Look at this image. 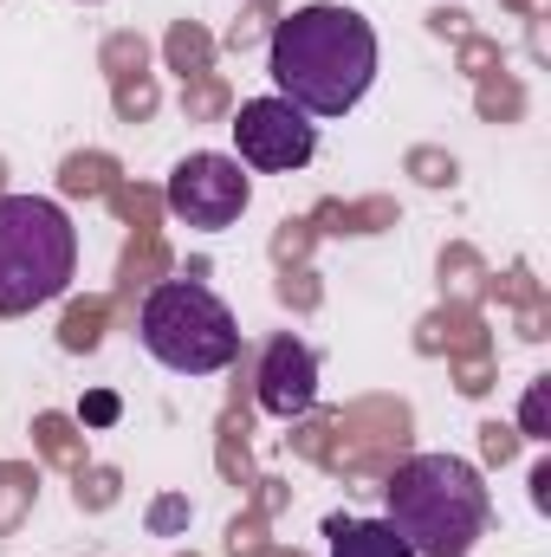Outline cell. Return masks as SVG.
<instances>
[{
    "label": "cell",
    "instance_id": "277c9868",
    "mask_svg": "<svg viewBox=\"0 0 551 557\" xmlns=\"http://www.w3.org/2000/svg\"><path fill=\"white\" fill-rule=\"evenodd\" d=\"M137 337L143 350L175 376H215V370H228L241 357V324L201 278H162L143 298Z\"/></svg>",
    "mask_w": 551,
    "mask_h": 557
},
{
    "label": "cell",
    "instance_id": "7a4b0ae2",
    "mask_svg": "<svg viewBox=\"0 0 551 557\" xmlns=\"http://www.w3.org/2000/svg\"><path fill=\"white\" fill-rule=\"evenodd\" d=\"M383 506H390V525L409 539L415 557H467L493 525L487 480L461 454H409L390 473Z\"/></svg>",
    "mask_w": 551,
    "mask_h": 557
},
{
    "label": "cell",
    "instance_id": "52a82bcc",
    "mask_svg": "<svg viewBox=\"0 0 551 557\" xmlns=\"http://www.w3.org/2000/svg\"><path fill=\"white\" fill-rule=\"evenodd\" d=\"M311 403H318V350L279 331L260 357V409L279 421H298Z\"/></svg>",
    "mask_w": 551,
    "mask_h": 557
},
{
    "label": "cell",
    "instance_id": "5b68a950",
    "mask_svg": "<svg viewBox=\"0 0 551 557\" xmlns=\"http://www.w3.org/2000/svg\"><path fill=\"white\" fill-rule=\"evenodd\" d=\"M169 214L182 221V227H201V234H221V227H234L241 214H247V201H254V175L234 162V156H215V149H201V156H182L175 169H169Z\"/></svg>",
    "mask_w": 551,
    "mask_h": 557
},
{
    "label": "cell",
    "instance_id": "8992f818",
    "mask_svg": "<svg viewBox=\"0 0 551 557\" xmlns=\"http://www.w3.org/2000/svg\"><path fill=\"white\" fill-rule=\"evenodd\" d=\"M234 162L241 169H260V175H292V169H305L311 156H318V124L305 117V111H292L285 98H254V104H241V117H234Z\"/></svg>",
    "mask_w": 551,
    "mask_h": 557
},
{
    "label": "cell",
    "instance_id": "6da1fadb",
    "mask_svg": "<svg viewBox=\"0 0 551 557\" xmlns=\"http://www.w3.org/2000/svg\"><path fill=\"white\" fill-rule=\"evenodd\" d=\"M267 72H273L279 98L292 111H305L311 124L318 117H344L377 85V26L357 7H338V0L292 7L273 26Z\"/></svg>",
    "mask_w": 551,
    "mask_h": 557
},
{
    "label": "cell",
    "instance_id": "3957f363",
    "mask_svg": "<svg viewBox=\"0 0 551 557\" xmlns=\"http://www.w3.org/2000/svg\"><path fill=\"white\" fill-rule=\"evenodd\" d=\"M78 273V227L46 195H0V318H26Z\"/></svg>",
    "mask_w": 551,
    "mask_h": 557
},
{
    "label": "cell",
    "instance_id": "9c48e42d",
    "mask_svg": "<svg viewBox=\"0 0 551 557\" xmlns=\"http://www.w3.org/2000/svg\"><path fill=\"white\" fill-rule=\"evenodd\" d=\"M526 434L546 441V383H532V396H526Z\"/></svg>",
    "mask_w": 551,
    "mask_h": 557
},
{
    "label": "cell",
    "instance_id": "30bf717a",
    "mask_svg": "<svg viewBox=\"0 0 551 557\" xmlns=\"http://www.w3.org/2000/svg\"><path fill=\"white\" fill-rule=\"evenodd\" d=\"M85 416H91V421H111V416H118V403H111V396H91V403H85Z\"/></svg>",
    "mask_w": 551,
    "mask_h": 557
},
{
    "label": "cell",
    "instance_id": "ba28073f",
    "mask_svg": "<svg viewBox=\"0 0 551 557\" xmlns=\"http://www.w3.org/2000/svg\"><path fill=\"white\" fill-rule=\"evenodd\" d=\"M331 557H415L390 519H331Z\"/></svg>",
    "mask_w": 551,
    "mask_h": 557
}]
</instances>
